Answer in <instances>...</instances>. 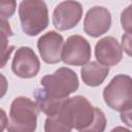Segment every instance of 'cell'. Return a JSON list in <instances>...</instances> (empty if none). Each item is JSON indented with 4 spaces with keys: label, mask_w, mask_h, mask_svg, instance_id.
I'll return each instance as SVG.
<instances>
[{
    "label": "cell",
    "mask_w": 132,
    "mask_h": 132,
    "mask_svg": "<svg viewBox=\"0 0 132 132\" xmlns=\"http://www.w3.org/2000/svg\"><path fill=\"white\" fill-rule=\"evenodd\" d=\"M111 26V14L103 6H94L88 10L84 20V31L92 36L99 37L106 33Z\"/></svg>",
    "instance_id": "30bf717a"
},
{
    "label": "cell",
    "mask_w": 132,
    "mask_h": 132,
    "mask_svg": "<svg viewBox=\"0 0 132 132\" xmlns=\"http://www.w3.org/2000/svg\"><path fill=\"white\" fill-rule=\"evenodd\" d=\"M121 25L127 33L132 34V3L122 11Z\"/></svg>",
    "instance_id": "2e32d148"
},
{
    "label": "cell",
    "mask_w": 132,
    "mask_h": 132,
    "mask_svg": "<svg viewBox=\"0 0 132 132\" xmlns=\"http://www.w3.org/2000/svg\"><path fill=\"white\" fill-rule=\"evenodd\" d=\"M33 95L39 109L48 117L60 113L68 100V98L55 97L48 94L44 89H36Z\"/></svg>",
    "instance_id": "7c38bea8"
},
{
    "label": "cell",
    "mask_w": 132,
    "mask_h": 132,
    "mask_svg": "<svg viewBox=\"0 0 132 132\" xmlns=\"http://www.w3.org/2000/svg\"><path fill=\"white\" fill-rule=\"evenodd\" d=\"M105 127H106L105 114L100 108L95 107V117L93 122L91 123L90 126H88L82 130H79L78 132H104Z\"/></svg>",
    "instance_id": "9a60e30c"
},
{
    "label": "cell",
    "mask_w": 132,
    "mask_h": 132,
    "mask_svg": "<svg viewBox=\"0 0 132 132\" xmlns=\"http://www.w3.org/2000/svg\"><path fill=\"white\" fill-rule=\"evenodd\" d=\"M72 129L82 130L91 125L95 117V107L84 96L68 98L63 110L61 111Z\"/></svg>",
    "instance_id": "5b68a950"
},
{
    "label": "cell",
    "mask_w": 132,
    "mask_h": 132,
    "mask_svg": "<svg viewBox=\"0 0 132 132\" xmlns=\"http://www.w3.org/2000/svg\"><path fill=\"white\" fill-rule=\"evenodd\" d=\"M110 132H132V131H131V130H129V129H127V128H125V127L118 126V127L113 128Z\"/></svg>",
    "instance_id": "ffe728a7"
},
{
    "label": "cell",
    "mask_w": 132,
    "mask_h": 132,
    "mask_svg": "<svg viewBox=\"0 0 132 132\" xmlns=\"http://www.w3.org/2000/svg\"><path fill=\"white\" fill-rule=\"evenodd\" d=\"M82 16V6L76 1H64L59 3L53 12V24L60 31L75 27Z\"/></svg>",
    "instance_id": "52a82bcc"
},
{
    "label": "cell",
    "mask_w": 132,
    "mask_h": 132,
    "mask_svg": "<svg viewBox=\"0 0 132 132\" xmlns=\"http://www.w3.org/2000/svg\"><path fill=\"white\" fill-rule=\"evenodd\" d=\"M103 99L108 107L117 111L132 107V78L126 74L116 75L104 88Z\"/></svg>",
    "instance_id": "3957f363"
},
{
    "label": "cell",
    "mask_w": 132,
    "mask_h": 132,
    "mask_svg": "<svg viewBox=\"0 0 132 132\" xmlns=\"http://www.w3.org/2000/svg\"><path fill=\"white\" fill-rule=\"evenodd\" d=\"M95 57L97 61L105 66H114L123 58V48L119 41L112 36L99 39L95 45Z\"/></svg>",
    "instance_id": "8fae6325"
},
{
    "label": "cell",
    "mask_w": 132,
    "mask_h": 132,
    "mask_svg": "<svg viewBox=\"0 0 132 132\" xmlns=\"http://www.w3.org/2000/svg\"><path fill=\"white\" fill-rule=\"evenodd\" d=\"M109 73V67L100 64L97 61H91L80 70L82 81L90 87L100 86Z\"/></svg>",
    "instance_id": "4fadbf2b"
},
{
    "label": "cell",
    "mask_w": 132,
    "mask_h": 132,
    "mask_svg": "<svg viewBox=\"0 0 132 132\" xmlns=\"http://www.w3.org/2000/svg\"><path fill=\"white\" fill-rule=\"evenodd\" d=\"M72 127L60 112L55 116L47 117L44 122V132H71Z\"/></svg>",
    "instance_id": "5bb4252c"
},
{
    "label": "cell",
    "mask_w": 132,
    "mask_h": 132,
    "mask_svg": "<svg viewBox=\"0 0 132 132\" xmlns=\"http://www.w3.org/2000/svg\"><path fill=\"white\" fill-rule=\"evenodd\" d=\"M41 59L47 64H56L62 60L64 38L56 31H48L41 35L37 41Z\"/></svg>",
    "instance_id": "9c48e42d"
},
{
    "label": "cell",
    "mask_w": 132,
    "mask_h": 132,
    "mask_svg": "<svg viewBox=\"0 0 132 132\" xmlns=\"http://www.w3.org/2000/svg\"><path fill=\"white\" fill-rule=\"evenodd\" d=\"M91 58V45L80 35H71L66 39L62 52V61L67 65L85 66Z\"/></svg>",
    "instance_id": "8992f818"
},
{
    "label": "cell",
    "mask_w": 132,
    "mask_h": 132,
    "mask_svg": "<svg viewBox=\"0 0 132 132\" xmlns=\"http://www.w3.org/2000/svg\"><path fill=\"white\" fill-rule=\"evenodd\" d=\"M40 68V62L34 51L29 46H21L15 51L11 63L12 72L22 78L34 77Z\"/></svg>",
    "instance_id": "ba28073f"
},
{
    "label": "cell",
    "mask_w": 132,
    "mask_h": 132,
    "mask_svg": "<svg viewBox=\"0 0 132 132\" xmlns=\"http://www.w3.org/2000/svg\"><path fill=\"white\" fill-rule=\"evenodd\" d=\"M121 120L128 127L132 128V107H130V108L121 112Z\"/></svg>",
    "instance_id": "d6986e66"
},
{
    "label": "cell",
    "mask_w": 132,
    "mask_h": 132,
    "mask_svg": "<svg viewBox=\"0 0 132 132\" xmlns=\"http://www.w3.org/2000/svg\"><path fill=\"white\" fill-rule=\"evenodd\" d=\"M122 48L130 57H132V34L125 33L122 36Z\"/></svg>",
    "instance_id": "ac0fdd59"
},
{
    "label": "cell",
    "mask_w": 132,
    "mask_h": 132,
    "mask_svg": "<svg viewBox=\"0 0 132 132\" xmlns=\"http://www.w3.org/2000/svg\"><path fill=\"white\" fill-rule=\"evenodd\" d=\"M19 15L25 34L35 36L48 25V11L45 2L38 0H25L20 3Z\"/></svg>",
    "instance_id": "7a4b0ae2"
},
{
    "label": "cell",
    "mask_w": 132,
    "mask_h": 132,
    "mask_svg": "<svg viewBox=\"0 0 132 132\" xmlns=\"http://www.w3.org/2000/svg\"><path fill=\"white\" fill-rule=\"evenodd\" d=\"M15 5L16 3L14 1H2L0 3L1 21H6L13 14L15 10Z\"/></svg>",
    "instance_id": "e0dca14e"
},
{
    "label": "cell",
    "mask_w": 132,
    "mask_h": 132,
    "mask_svg": "<svg viewBox=\"0 0 132 132\" xmlns=\"http://www.w3.org/2000/svg\"><path fill=\"white\" fill-rule=\"evenodd\" d=\"M40 84L48 94L58 98H68L79 85L76 73L67 67H61L53 74L43 76Z\"/></svg>",
    "instance_id": "277c9868"
},
{
    "label": "cell",
    "mask_w": 132,
    "mask_h": 132,
    "mask_svg": "<svg viewBox=\"0 0 132 132\" xmlns=\"http://www.w3.org/2000/svg\"><path fill=\"white\" fill-rule=\"evenodd\" d=\"M39 107L28 97L20 96L10 104L7 132H35Z\"/></svg>",
    "instance_id": "6da1fadb"
}]
</instances>
